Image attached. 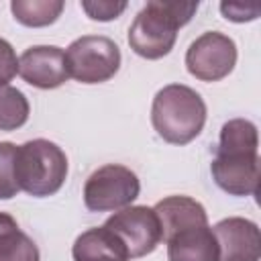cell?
<instances>
[{"instance_id": "obj_9", "label": "cell", "mask_w": 261, "mask_h": 261, "mask_svg": "<svg viewBox=\"0 0 261 261\" xmlns=\"http://www.w3.org/2000/svg\"><path fill=\"white\" fill-rule=\"evenodd\" d=\"M218 243V261H259L261 232L259 226L241 216L222 218L212 226Z\"/></svg>"}, {"instance_id": "obj_11", "label": "cell", "mask_w": 261, "mask_h": 261, "mask_svg": "<svg viewBox=\"0 0 261 261\" xmlns=\"http://www.w3.org/2000/svg\"><path fill=\"white\" fill-rule=\"evenodd\" d=\"M169 261H218V243L206 222L179 226L163 237Z\"/></svg>"}, {"instance_id": "obj_10", "label": "cell", "mask_w": 261, "mask_h": 261, "mask_svg": "<svg viewBox=\"0 0 261 261\" xmlns=\"http://www.w3.org/2000/svg\"><path fill=\"white\" fill-rule=\"evenodd\" d=\"M18 73L27 84L39 90L59 88L69 77L65 51L55 45L29 47L18 59Z\"/></svg>"}, {"instance_id": "obj_3", "label": "cell", "mask_w": 261, "mask_h": 261, "mask_svg": "<svg viewBox=\"0 0 261 261\" xmlns=\"http://www.w3.org/2000/svg\"><path fill=\"white\" fill-rule=\"evenodd\" d=\"M151 122L165 143L188 145L206 124V104L190 86L169 84L153 98Z\"/></svg>"}, {"instance_id": "obj_7", "label": "cell", "mask_w": 261, "mask_h": 261, "mask_svg": "<svg viewBox=\"0 0 261 261\" xmlns=\"http://www.w3.org/2000/svg\"><path fill=\"white\" fill-rule=\"evenodd\" d=\"M237 63L234 41L218 31H208L200 35L186 51V67L190 75L200 82L224 80Z\"/></svg>"}, {"instance_id": "obj_18", "label": "cell", "mask_w": 261, "mask_h": 261, "mask_svg": "<svg viewBox=\"0 0 261 261\" xmlns=\"http://www.w3.org/2000/svg\"><path fill=\"white\" fill-rule=\"evenodd\" d=\"M82 10L92 20L108 22L118 18L126 10V2L124 0H82Z\"/></svg>"}, {"instance_id": "obj_5", "label": "cell", "mask_w": 261, "mask_h": 261, "mask_svg": "<svg viewBox=\"0 0 261 261\" xmlns=\"http://www.w3.org/2000/svg\"><path fill=\"white\" fill-rule=\"evenodd\" d=\"M65 63L69 77L80 84H102L120 69V49L108 37L84 35L67 47Z\"/></svg>"}, {"instance_id": "obj_6", "label": "cell", "mask_w": 261, "mask_h": 261, "mask_svg": "<svg viewBox=\"0 0 261 261\" xmlns=\"http://www.w3.org/2000/svg\"><path fill=\"white\" fill-rule=\"evenodd\" d=\"M141 192L137 173L124 165L108 163L90 173L84 186V204L92 212H110L130 206Z\"/></svg>"}, {"instance_id": "obj_20", "label": "cell", "mask_w": 261, "mask_h": 261, "mask_svg": "<svg viewBox=\"0 0 261 261\" xmlns=\"http://www.w3.org/2000/svg\"><path fill=\"white\" fill-rule=\"evenodd\" d=\"M220 12L224 14L226 20L247 22V20H255L261 10H259V6H249V4H243V2H222Z\"/></svg>"}, {"instance_id": "obj_17", "label": "cell", "mask_w": 261, "mask_h": 261, "mask_svg": "<svg viewBox=\"0 0 261 261\" xmlns=\"http://www.w3.org/2000/svg\"><path fill=\"white\" fill-rule=\"evenodd\" d=\"M16 145L10 141H0V200L14 198L20 190L14 175Z\"/></svg>"}, {"instance_id": "obj_4", "label": "cell", "mask_w": 261, "mask_h": 261, "mask_svg": "<svg viewBox=\"0 0 261 261\" xmlns=\"http://www.w3.org/2000/svg\"><path fill=\"white\" fill-rule=\"evenodd\" d=\"M14 175L18 190L35 198L53 196L67 177V157L59 145L47 139H33L16 147Z\"/></svg>"}, {"instance_id": "obj_8", "label": "cell", "mask_w": 261, "mask_h": 261, "mask_svg": "<svg viewBox=\"0 0 261 261\" xmlns=\"http://www.w3.org/2000/svg\"><path fill=\"white\" fill-rule=\"evenodd\" d=\"M104 226L124 243L130 259L153 253L161 243V224L155 210L149 206H126L116 210Z\"/></svg>"}, {"instance_id": "obj_19", "label": "cell", "mask_w": 261, "mask_h": 261, "mask_svg": "<svg viewBox=\"0 0 261 261\" xmlns=\"http://www.w3.org/2000/svg\"><path fill=\"white\" fill-rule=\"evenodd\" d=\"M18 73V59L12 45L0 37V86H8V82Z\"/></svg>"}, {"instance_id": "obj_14", "label": "cell", "mask_w": 261, "mask_h": 261, "mask_svg": "<svg viewBox=\"0 0 261 261\" xmlns=\"http://www.w3.org/2000/svg\"><path fill=\"white\" fill-rule=\"evenodd\" d=\"M0 261H41L35 241L6 212H0Z\"/></svg>"}, {"instance_id": "obj_13", "label": "cell", "mask_w": 261, "mask_h": 261, "mask_svg": "<svg viewBox=\"0 0 261 261\" xmlns=\"http://www.w3.org/2000/svg\"><path fill=\"white\" fill-rule=\"evenodd\" d=\"M153 210L161 224V241L165 234H169L171 230H175L179 226L208 220L206 208L190 196H167V198L159 200Z\"/></svg>"}, {"instance_id": "obj_15", "label": "cell", "mask_w": 261, "mask_h": 261, "mask_svg": "<svg viewBox=\"0 0 261 261\" xmlns=\"http://www.w3.org/2000/svg\"><path fill=\"white\" fill-rule=\"evenodd\" d=\"M63 2L61 0H12L10 10L14 18L24 24V27H49L53 24L61 12H63Z\"/></svg>"}, {"instance_id": "obj_12", "label": "cell", "mask_w": 261, "mask_h": 261, "mask_svg": "<svg viewBox=\"0 0 261 261\" xmlns=\"http://www.w3.org/2000/svg\"><path fill=\"white\" fill-rule=\"evenodd\" d=\"M71 257L73 261H128L130 259L124 243L104 224L84 230L71 247Z\"/></svg>"}, {"instance_id": "obj_16", "label": "cell", "mask_w": 261, "mask_h": 261, "mask_svg": "<svg viewBox=\"0 0 261 261\" xmlns=\"http://www.w3.org/2000/svg\"><path fill=\"white\" fill-rule=\"evenodd\" d=\"M29 100L27 96L12 88L0 86V130H16L29 120Z\"/></svg>"}, {"instance_id": "obj_1", "label": "cell", "mask_w": 261, "mask_h": 261, "mask_svg": "<svg viewBox=\"0 0 261 261\" xmlns=\"http://www.w3.org/2000/svg\"><path fill=\"white\" fill-rule=\"evenodd\" d=\"M259 135L255 122L232 118L222 124L210 163L216 186L230 196H255L259 188Z\"/></svg>"}, {"instance_id": "obj_2", "label": "cell", "mask_w": 261, "mask_h": 261, "mask_svg": "<svg viewBox=\"0 0 261 261\" xmlns=\"http://www.w3.org/2000/svg\"><path fill=\"white\" fill-rule=\"evenodd\" d=\"M198 2L151 0L135 16L128 29L130 49L145 59L165 57L177 39V31L192 20Z\"/></svg>"}]
</instances>
